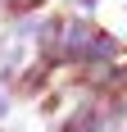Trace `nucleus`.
<instances>
[{
  "label": "nucleus",
  "mask_w": 127,
  "mask_h": 132,
  "mask_svg": "<svg viewBox=\"0 0 127 132\" xmlns=\"http://www.w3.org/2000/svg\"><path fill=\"white\" fill-rule=\"evenodd\" d=\"M59 78H63V68H59L55 55H32V59L18 68V82H14V91H9L14 105H37Z\"/></svg>",
  "instance_id": "f257e3e1"
},
{
  "label": "nucleus",
  "mask_w": 127,
  "mask_h": 132,
  "mask_svg": "<svg viewBox=\"0 0 127 132\" xmlns=\"http://www.w3.org/2000/svg\"><path fill=\"white\" fill-rule=\"evenodd\" d=\"M46 132H109V128H104V100H95V96H77L59 119L46 123Z\"/></svg>",
  "instance_id": "f03ea898"
},
{
  "label": "nucleus",
  "mask_w": 127,
  "mask_h": 132,
  "mask_svg": "<svg viewBox=\"0 0 127 132\" xmlns=\"http://www.w3.org/2000/svg\"><path fill=\"white\" fill-rule=\"evenodd\" d=\"M123 50H127V41L118 37V32H109V27L95 23V32H91V41H86V50H82V59H77V68H104V64H114ZM77 68H73V73H77Z\"/></svg>",
  "instance_id": "7ed1b4c3"
},
{
  "label": "nucleus",
  "mask_w": 127,
  "mask_h": 132,
  "mask_svg": "<svg viewBox=\"0 0 127 132\" xmlns=\"http://www.w3.org/2000/svg\"><path fill=\"white\" fill-rule=\"evenodd\" d=\"M95 5H100V0H63V14H82V18H95Z\"/></svg>",
  "instance_id": "20e7f679"
},
{
  "label": "nucleus",
  "mask_w": 127,
  "mask_h": 132,
  "mask_svg": "<svg viewBox=\"0 0 127 132\" xmlns=\"http://www.w3.org/2000/svg\"><path fill=\"white\" fill-rule=\"evenodd\" d=\"M9 114H14V96L0 91V123H9Z\"/></svg>",
  "instance_id": "39448f33"
},
{
  "label": "nucleus",
  "mask_w": 127,
  "mask_h": 132,
  "mask_svg": "<svg viewBox=\"0 0 127 132\" xmlns=\"http://www.w3.org/2000/svg\"><path fill=\"white\" fill-rule=\"evenodd\" d=\"M0 132H14V128H9V123H0Z\"/></svg>",
  "instance_id": "423d86ee"
}]
</instances>
